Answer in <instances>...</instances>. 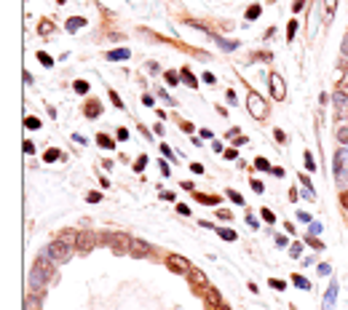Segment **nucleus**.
<instances>
[{
    "label": "nucleus",
    "mask_w": 348,
    "mask_h": 310,
    "mask_svg": "<svg viewBox=\"0 0 348 310\" xmlns=\"http://www.w3.org/2000/svg\"><path fill=\"white\" fill-rule=\"evenodd\" d=\"M105 244L110 246L116 254H129V249H131V238H129V235H123V233H107Z\"/></svg>",
    "instance_id": "nucleus-1"
},
{
    "label": "nucleus",
    "mask_w": 348,
    "mask_h": 310,
    "mask_svg": "<svg viewBox=\"0 0 348 310\" xmlns=\"http://www.w3.org/2000/svg\"><path fill=\"white\" fill-rule=\"evenodd\" d=\"M46 251H48V257L54 259V262H67V259L72 257V244H65V241L56 238V241H54V244H51Z\"/></svg>",
    "instance_id": "nucleus-2"
},
{
    "label": "nucleus",
    "mask_w": 348,
    "mask_h": 310,
    "mask_svg": "<svg viewBox=\"0 0 348 310\" xmlns=\"http://www.w3.org/2000/svg\"><path fill=\"white\" fill-rule=\"evenodd\" d=\"M247 107H249V112H252V118H257V121H262V118L268 115V104H265V99H262L257 91L247 94Z\"/></svg>",
    "instance_id": "nucleus-3"
},
{
    "label": "nucleus",
    "mask_w": 348,
    "mask_h": 310,
    "mask_svg": "<svg viewBox=\"0 0 348 310\" xmlns=\"http://www.w3.org/2000/svg\"><path fill=\"white\" fill-rule=\"evenodd\" d=\"M335 174H338L340 182L348 179V145H343V147L335 153Z\"/></svg>",
    "instance_id": "nucleus-4"
},
{
    "label": "nucleus",
    "mask_w": 348,
    "mask_h": 310,
    "mask_svg": "<svg viewBox=\"0 0 348 310\" xmlns=\"http://www.w3.org/2000/svg\"><path fill=\"white\" fill-rule=\"evenodd\" d=\"M94 246H96V233H91V230H81L75 249L81 251V254H89V251L94 249Z\"/></svg>",
    "instance_id": "nucleus-5"
},
{
    "label": "nucleus",
    "mask_w": 348,
    "mask_h": 310,
    "mask_svg": "<svg viewBox=\"0 0 348 310\" xmlns=\"http://www.w3.org/2000/svg\"><path fill=\"white\" fill-rule=\"evenodd\" d=\"M166 268L172 270V273H190V262H187L185 257H180V254H169L166 257Z\"/></svg>",
    "instance_id": "nucleus-6"
},
{
    "label": "nucleus",
    "mask_w": 348,
    "mask_h": 310,
    "mask_svg": "<svg viewBox=\"0 0 348 310\" xmlns=\"http://www.w3.org/2000/svg\"><path fill=\"white\" fill-rule=\"evenodd\" d=\"M268 81H271V94H273V99H278V102H281V99L287 97V86H284L281 75H278V72H271V75H268Z\"/></svg>",
    "instance_id": "nucleus-7"
},
{
    "label": "nucleus",
    "mask_w": 348,
    "mask_h": 310,
    "mask_svg": "<svg viewBox=\"0 0 348 310\" xmlns=\"http://www.w3.org/2000/svg\"><path fill=\"white\" fill-rule=\"evenodd\" d=\"M131 257H150L153 254V246L147 244V241H139V238H131V249H129Z\"/></svg>",
    "instance_id": "nucleus-8"
},
{
    "label": "nucleus",
    "mask_w": 348,
    "mask_h": 310,
    "mask_svg": "<svg viewBox=\"0 0 348 310\" xmlns=\"http://www.w3.org/2000/svg\"><path fill=\"white\" fill-rule=\"evenodd\" d=\"M83 115H86L89 121L99 118V115H102V102H99V99H89V102L83 104Z\"/></svg>",
    "instance_id": "nucleus-9"
},
{
    "label": "nucleus",
    "mask_w": 348,
    "mask_h": 310,
    "mask_svg": "<svg viewBox=\"0 0 348 310\" xmlns=\"http://www.w3.org/2000/svg\"><path fill=\"white\" fill-rule=\"evenodd\" d=\"M187 278H190V284H193V286H198V289H207V286H209L207 275H204L201 270H196V268H190V273H187Z\"/></svg>",
    "instance_id": "nucleus-10"
},
{
    "label": "nucleus",
    "mask_w": 348,
    "mask_h": 310,
    "mask_svg": "<svg viewBox=\"0 0 348 310\" xmlns=\"http://www.w3.org/2000/svg\"><path fill=\"white\" fill-rule=\"evenodd\" d=\"M46 281H48V275H46L41 268H32V273H30V284H32V289H43Z\"/></svg>",
    "instance_id": "nucleus-11"
},
{
    "label": "nucleus",
    "mask_w": 348,
    "mask_h": 310,
    "mask_svg": "<svg viewBox=\"0 0 348 310\" xmlns=\"http://www.w3.org/2000/svg\"><path fill=\"white\" fill-rule=\"evenodd\" d=\"M332 102L340 107V115H346V112H348V97H346L343 91H335L332 94Z\"/></svg>",
    "instance_id": "nucleus-12"
},
{
    "label": "nucleus",
    "mask_w": 348,
    "mask_h": 310,
    "mask_svg": "<svg viewBox=\"0 0 348 310\" xmlns=\"http://www.w3.org/2000/svg\"><path fill=\"white\" fill-rule=\"evenodd\" d=\"M196 201H198L201 206H217V204H220L217 195H209V193H196Z\"/></svg>",
    "instance_id": "nucleus-13"
},
{
    "label": "nucleus",
    "mask_w": 348,
    "mask_h": 310,
    "mask_svg": "<svg viewBox=\"0 0 348 310\" xmlns=\"http://www.w3.org/2000/svg\"><path fill=\"white\" fill-rule=\"evenodd\" d=\"M204 291H207V302H209V305H212V308L222 305V297H220V291H217V289H212V286H207V289H204Z\"/></svg>",
    "instance_id": "nucleus-14"
},
{
    "label": "nucleus",
    "mask_w": 348,
    "mask_h": 310,
    "mask_svg": "<svg viewBox=\"0 0 348 310\" xmlns=\"http://www.w3.org/2000/svg\"><path fill=\"white\" fill-rule=\"evenodd\" d=\"M180 78H182V83H185V86H190V88H198V81H196V78H193V72L187 70V67H182Z\"/></svg>",
    "instance_id": "nucleus-15"
},
{
    "label": "nucleus",
    "mask_w": 348,
    "mask_h": 310,
    "mask_svg": "<svg viewBox=\"0 0 348 310\" xmlns=\"http://www.w3.org/2000/svg\"><path fill=\"white\" fill-rule=\"evenodd\" d=\"M335 294H338V286H329L327 289V294H324V310H332V305H335Z\"/></svg>",
    "instance_id": "nucleus-16"
},
{
    "label": "nucleus",
    "mask_w": 348,
    "mask_h": 310,
    "mask_svg": "<svg viewBox=\"0 0 348 310\" xmlns=\"http://www.w3.org/2000/svg\"><path fill=\"white\" fill-rule=\"evenodd\" d=\"M78 235L81 233H75V230H62L59 241H65V244H78Z\"/></svg>",
    "instance_id": "nucleus-17"
},
{
    "label": "nucleus",
    "mask_w": 348,
    "mask_h": 310,
    "mask_svg": "<svg viewBox=\"0 0 348 310\" xmlns=\"http://www.w3.org/2000/svg\"><path fill=\"white\" fill-rule=\"evenodd\" d=\"M129 56H131V51H129V48H118V51H107V59H113V62H116V59H129Z\"/></svg>",
    "instance_id": "nucleus-18"
},
{
    "label": "nucleus",
    "mask_w": 348,
    "mask_h": 310,
    "mask_svg": "<svg viewBox=\"0 0 348 310\" xmlns=\"http://www.w3.org/2000/svg\"><path fill=\"white\" fill-rule=\"evenodd\" d=\"M96 145H99V147H105V150H113V147H116V142H113L110 137H105V134H96Z\"/></svg>",
    "instance_id": "nucleus-19"
},
{
    "label": "nucleus",
    "mask_w": 348,
    "mask_h": 310,
    "mask_svg": "<svg viewBox=\"0 0 348 310\" xmlns=\"http://www.w3.org/2000/svg\"><path fill=\"white\" fill-rule=\"evenodd\" d=\"M83 24H86V19H83V16H78V19H67V30H70V32L81 30Z\"/></svg>",
    "instance_id": "nucleus-20"
},
{
    "label": "nucleus",
    "mask_w": 348,
    "mask_h": 310,
    "mask_svg": "<svg viewBox=\"0 0 348 310\" xmlns=\"http://www.w3.org/2000/svg\"><path fill=\"white\" fill-rule=\"evenodd\" d=\"M43 158H46V163H54V161H59V158H62V153L56 147H51V150H46Z\"/></svg>",
    "instance_id": "nucleus-21"
},
{
    "label": "nucleus",
    "mask_w": 348,
    "mask_h": 310,
    "mask_svg": "<svg viewBox=\"0 0 348 310\" xmlns=\"http://www.w3.org/2000/svg\"><path fill=\"white\" fill-rule=\"evenodd\" d=\"M217 233H220V238H222V241H236V233H233L231 227H220Z\"/></svg>",
    "instance_id": "nucleus-22"
},
{
    "label": "nucleus",
    "mask_w": 348,
    "mask_h": 310,
    "mask_svg": "<svg viewBox=\"0 0 348 310\" xmlns=\"http://www.w3.org/2000/svg\"><path fill=\"white\" fill-rule=\"evenodd\" d=\"M38 62H41L43 67H54V59H51L46 51H38Z\"/></svg>",
    "instance_id": "nucleus-23"
},
{
    "label": "nucleus",
    "mask_w": 348,
    "mask_h": 310,
    "mask_svg": "<svg viewBox=\"0 0 348 310\" xmlns=\"http://www.w3.org/2000/svg\"><path fill=\"white\" fill-rule=\"evenodd\" d=\"M255 168H260V171H273V166L265 161V158H257V161H255Z\"/></svg>",
    "instance_id": "nucleus-24"
},
{
    "label": "nucleus",
    "mask_w": 348,
    "mask_h": 310,
    "mask_svg": "<svg viewBox=\"0 0 348 310\" xmlns=\"http://www.w3.org/2000/svg\"><path fill=\"white\" fill-rule=\"evenodd\" d=\"M163 78H166V83H169V86H177V83H180V72H174V70H169Z\"/></svg>",
    "instance_id": "nucleus-25"
},
{
    "label": "nucleus",
    "mask_w": 348,
    "mask_h": 310,
    "mask_svg": "<svg viewBox=\"0 0 348 310\" xmlns=\"http://www.w3.org/2000/svg\"><path fill=\"white\" fill-rule=\"evenodd\" d=\"M260 11H262L260 5H249V11H247V19H249V21H255V19L260 16Z\"/></svg>",
    "instance_id": "nucleus-26"
},
{
    "label": "nucleus",
    "mask_w": 348,
    "mask_h": 310,
    "mask_svg": "<svg viewBox=\"0 0 348 310\" xmlns=\"http://www.w3.org/2000/svg\"><path fill=\"white\" fill-rule=\"evenodd\" d=\"M217 43H220L222 48H225V51H236V48H238V43H233V41H222V38H217Z\"/></svg>",
    "instance_id": "nucleus-27"
},
{
    "label": "nucleus",
    "mask_w": 348,
    "mask_h": 310,
    "mask_svg": "<svg viewBox=\"0 0 348 310\" xmlns=\"http://www.w3.org/2000/svg\"><path fill=\"white\" fill-rule=\"evenodd\" d=\"M335 8H338V0H324V11H327L329 16L335 14Z\"/></svg>",
    "instance_id": "nucleus-28"
},
{
    "label": "nucleus",
    "mask_w": 348,
    "mask_h": 310,
    "mask_svg": "<svg viewBox=\"0 0 348 310\" xmlns=\"http://www.w3.org/2000/svg\"><path fill=\"white\" fill-rule=\"evenodd\" d=\"M38 32H41V35H51V21H48V19H43V21H41V27H38Z\"/></svg>",
    "instance_id": "nucleus-29"
},
{
    "label": "nucleus",
    "mask_w": 348,
    "mask_h": 310,
    "mask_svg": "<svg viewBox=\"0 0 348 310\" xmlns=\"http://www.w3.org/2000/svg\"><path fill=\"white\" fill-rule=\"evenodd\" d=\"M292 281H295V284H298V289H311V284H308V281L303 278V275H295Z\"/></svg>",
    "instance_id": "nucleus-30"
},
{
    "label": "nucleus",
    "mask_w": 348,
    "mask_h": 310,
    "mask_svg": "<svg viewBox=\"0 0 348 310\" xmlns=\"http://www.w3.org/2000/svg\"><path fill=\"white\" fill-rule=\"evenodd\" d=\"M338 91H343L346 97H348V72H346L343 78H340V83H338Z\"/></svg>",
    "instance_id": "nucleus-31"
},
{
    "label": "nucleus",
    "mask_w": 348,
    "mask_h": 310,
    "mask_svg": "<svg viewBox=\"0 0 348 310\" xmlns=\"http://www.w3.org/2000/svg\"><path fill=\"white\" fill-rule=\"evenodd\" d=\"M24 126H27V128H41V121L30 115V118H24Z\"/></svg>",
    "instance_id": "nucleus-32"
},
{
    "label": "nucleus",
    "mask_w": 348,
    "mask_h": 310,
    "mask_svg": "<svg viewBox=\"0 0 348 310\" xmlns=\"http://www.w3.org/2000/svg\"><path fill=\"white\" fill-rule=\"evenodd\" d=\"M86 201H89V204H99V201H102V193H96V190H91V193L86 195Z\"/></svg>",
    "instance_id": "nucleus-33"
},
{
    "label": "nucleus",
    "mask_w": 348,
    "mask_h": 310,
    "mask_svg": "<svg viewBox=\"0 0 348 310\" xmlns=\"http://www.w3.org/2000/svg\"><path fill=\"white\" fill-rule=\"evenodd\" d=\"M89 91V83L86 81H75V94H86Z\"/></svg>",
    "instance_id": "nucleus-34"
},
{
    "label": "nucleus",
    "mask_w": 348,
    "mask_h": 310,
    "mask_svg": "<svg viewBox=\"0 0 348 310\" xmlns=\"http://www.w3.org/2000/svg\"><path fill=\"white\" fill-rule=\"evenodd\" d=\"M295 32H298V21H289V24H287V38H289V41L295 38Z\"/></svg>",
    "instance_id": "nucleus-35"
},
{
    "label": "nucleus",
    "mask_w": 348,
    "mask_h": 310,
    "mask_svg": "<svg viewBox=\"0 0 348 310\" xmlns=\"http://www.w3.org/2000/svg\"><path fill=\"white\" fill-rule=\"evenodd\" d=\"M305 244H308V246H313V249H324V244H322V241H319V238H311V235L305 238Z\"/></svg>",
    "instance_id": "nucleus-36"
},
{
    "label": "nucleus",
    "mask_w": 348,
    "mask_h": 310,
    "mask_svg": "<svg viewBox=\"0 0 348 310\" xmlns=\"http://www.w3.org/2000/svg\"><path fill=\"white\" fill-rule=\"evenodd\" d=\"M268 284H271V286H273V289H276V291H281L284 286H287V284H284L281 278H271V281H268Z\"/></svg>",
    "instance_id": "nucleus-37"
},
{
    "label": "nucleus",
    "mask_w": 348,
    "mask_h": 310,
    "mask_svg": "<svg viewBox=\"0 0 348 310\" xmlns=\"http://www.w3.org/2000/svg\"><path fill=\"white\" fill-rule=\"evenodd\" d=\"M305 168H308V171H313V168H316V161H313L311 153H305Z\"/></svg>",
    "instance_id": "nucleus-38"
},
{
    "label": "nucleus",
    "mask_w": 348,
    "mask_h": 310,
    "mask_svg": "<svg viewBox=\"0 0 348 310\" xmlns=\"http://www.w3.org/2000/svg\"><path fill=\"white\" fill-rule=\"evenodd\" d=\"M228 198H231L233 204H244V198H241V195L236 193V190H228Z\"/></svg>",
    "instance_id": "nucleus-39"
},
{
    "label": "nucleus",
    "mask_w": 348,
    "mask_h": 310,
    "mask_svg": "<svg viewBox=\"0 0 348 310\" xmlns=\"http://www.w3.org/2000/svg\"><path fill=\"white\" fill-rule=\"evenodd\" d=\"M262 219H265L268 225H273V222H276V217H273V211H268V208H262Z\"/></svg>",
    "instance_id": "nucleus-40"
},
{
    "label": "nucleus",
    "mask_w": 348,
    "mask_h": 310,
    "mask_svg": "<svg viewBox=\"0 0 348 310\" xmlns=\"http://www.w3.org/2000/svg\"><path fill=\"white\" fill-rule=\"evenodd\" d=\"M145 166H147V158H145V155H139V161L134 163V171H142Z\"/></svg>",
    "instance_id": "nucleus-41"
},
{
    "label": "nucleus",
    "mask_w": 348,
    "mask_h": 310,
    "mask_svg": "<svg viewBox=\"0 0 348 310\" xmlns=\"http://www.w3.org/2000/svg\"><path fill=\"white\" fill-rule=\"evenodd\" d=\"M158 168H161V177H169V163L166 161H158Z\"/></svg>",
    "instance_id": "nucleus-42"
},
{
    "label": "nucleus",
    "mask_w": 348,
    "mask_h": 310,
    "mask_svg": "<svg viewBox=\"0 0 348 310\" xmlns=\"http://www.w3.org/2000/svg\"><path fill=\"white\" fill-rule=\"evenodd\" d=\"M110 99H113V104H116V107H118V110H121V107H123V102H121V97H118V94H116V91H110Z\"/></svg>",
    "instance_id": "nucleus-43"
},
{
    "label": "nucleus",
    "mask_w": 348,
    "mask_h": 310,
    "mask_svg": "<svg viewBox=\"0 0 348 310\" xmlns=\"http://www.w3.org/2000/svg\"><path fill=\"white\" fill-rule=\"evenodd\" d=\"M22 147H24V153H27V155H32V153H35V145H32L30 139H27V142L22 145Z\"/></svg>",
    "instance_id": "nucleus-44"
},
{
    "label": "nucleus",
    "mask_w": 348,
    "mask_h": 310,
    "mask_svg": "<svg viewBox=\"0 0 348 310\" xmlns=\"http://www.w3.org/2000/svg\"><path fill=\"white\" fill-rule=\"evenodd\" d=\"M338 139H340L343 145H348V128H340V131H338Z\"/></svg>",
    "instance_id": "nucleus-45"
},
{
    "label": "nucleus",
    "mask_w": 348,
    "mask_h": 310,
    "mask_svg": "<svg viewBox=\"0 0 348 310\" xmlns=\"http://www.w3.org/2000/svg\"><path fill=\"white\" fill-rule=\"evenodd\" d=\"M161 153H163V155H166V158H172V161H174V158H177V155H172V147H169V145H161Z\"/></svg>",
    "instance_id": "nucleus-46"
},
{
    "label": "nucleus",
    "mask_w": 348,
    "mask_h": 310,
    "mask_svg": "<svg viewBox=\"0 0 348 310\" xmlns=\"http://www.w3.org/2000/svg\"><path fill=\"white\" fill-rule=\"evenodd\" d=\"M273 137H276V142H284V139H287V134H284L281 128H276V131H273Z\"/></svg>",
    "instance_id": "nucleus-47"
},
{
    "label": "nucleus",
    "mask_w": 348,
    "mask_h": 310,
    "mask_svg": "<svg viewBox=\"0 0 348 310\" xmlns=\"http://www.w3.org/2000/svg\"><path fill=\"white\" fill-rule=\"evenodd\" d=\"M190 171L193 174H204V166H201V163H190Z\"/></svg>",
    "instance_id": "nucleus-48"
},
{
    "label": "nucleus",
    "mask_w": 348,
    "mask_h": 310,
    "mask_svg": "<svg viewBox=\"0 0 348 310\" xmlns=\"http://www.w3.org/2000/svg\"><path fill=\"white\" fill-rule=\"evenodd\" d=\"M252 190H255V193H262V182H260V179H252Z\"/></svg>",
    "instance_id": "nucleus-49"
},
{
    "label": "nucleus",
    "mask_w": 348,
    "mask_h": 310,
    "mask_svg": "<svg viewBox=\"0 0 348 310\" xmlns=\"http://www.w3.org/2000/svg\"><path fill=\"white\" fill-rule=\"evenodd\" d=\"M161 198H163V201H169V204H172V201H174V193H169V190H163V193H161Z\"/></svg>",
    "instance_id": "nucleus-50"
},
{
    "label": "nucleus",
    "mask_w": 348,
    "mask_h": 310,
    "mask_svg": "<svg viewBox=\"0 0 348 310\" xmlns=\"http://www.w3.org/2000/svg\"><path fill=\"white\" fill-rule=\"evenodd\" d=\"M225 158H228V161H236L238 153H236V150H225Z\"/></svg>",
    "instance_id": "nucleus-51"
},
{
    "label": "nucleus",
    "mask_w": 348,
    "mask_h": 310,
    "mask_svg": "<svg viewBox=\"0 0 348 310\" xmlns=\"http://www.w3.org/2000/svg\"><path fill=\"white\" fill-rule=\"evenodd\" d=\"M217 219H231V211H225V208H220V211H217Z\"/></svg>",
    "instance_id": "nucleus-52"
},
{
    "label": "nucleus",
    "mask_w": 348,
    "mask_h": 310,
    "mask_svg": "<svg viewBox=\"0 0 348 310\" xmlns=\"http://www.w3.org/2000/svg\"><path fill=\"white\" fill-rule=\"evenodd\" d=\"M292 8H295V11H303V8H305V0H295Z\"/></svg>",
    "instance_id": "nucleus-53"
},
{
    "label": "nucleus",
    "mask_w": 348,
    "mask_h": 310,
    "mask_svg": "<svg viewBox=\"0 0 348 310\" xmlns=\"http://www.w3.org/2000/svg\"><path fill=\"white\" fill-rule=\"evenodd\" d=\"M118 139H129V131H126V128H118Z\"/></svg>",
    "instance_id": "nucleus-54"
},
{
    "label": "nucleus",
    "mask_w": 348,
    "mask_h": 310,
    "mask_svg": "<svg viewBox=\"0 0 348 310\" xmlns=\"http://www.w3.org/2000/svg\"><path fill=\"white\" fill-rule=\"evenodd\" d=\"M340 204H343V208H348V190H346L343 195H340Z\"/></svg>",
    "instance_id": "nucleus-55"
},
{
    "label": "nucleus",
    "mask_w": 348,
    "mask_h": 310,
    "mask_svg": "<svg viewBox=\"0 0 348 310\" xmlns=\"http://www.w3.org/2000/svg\"><path fill=\"white\" fill-rule=\"evenodd\" d=\"M180 126L185 128V131H193V123H187V121H180Z\"/></svg>",
    "instance_id": "nucleus-56"
},
{
    "label": "nucleus",
    "mask_w": 348,
    "mask_h": 310,
    "mask_svg": "<svg viewBox=\"0 0 348 310\" xmlns=\"http://www.w3.org/2000/svg\"><path fill=\"white\" fill-rule=\"evenodd\" d=\"M298 219H303V222H311V214H305V211H300V214H298Z\"/></svg>",
    "instance_id": "nucleus-57"
},
{
    "label": "nucleus",
    "mask_w": 348,
    "mask_h": 310,
    "mask_svg": "<svg viewBox=\"0 0 348 310\" xmlns=\"http://www.w3.org/2000/svg\"><path fill=\"white\" fill-rule=\"evenodd\" d=\"M177 211H180V214H185V217H187V214H190V208H187V206H182V204H180V206H177Z\"/></svg>",
    "instance_id": "nucleus-58"
},
{
    "label": "nucleus",
    "mask_w": 348,
    "mask_h": 310,
    "mask_svg": "<svg viewBox=\"0 0 348 310\" xmlns=\"http://www.w3.org/2000/svg\"><path fill=\"white\" fill-rule=\"evenodd\" d=\"M343 56H346V59H348V35L343 38Z\"/></svg>",
    "instance_id": "nucleus-59"
},
{
    "label": "nucleus",
    "mask_w": 348,
    "mask_h": 310,
    "mask_svg": "<svg viewBox=\"0 0 348 310\" xmlns=\"http://www.w3.org/2000/svg\"><path fill=\"white\" fill-rule=\"evenodd\" d=\"M214 310H231V308H228V305H225V302H222V305H217V308H214Z\"/></svg>",
    "instance_id": "nucleus-60"
}]
</instances>
